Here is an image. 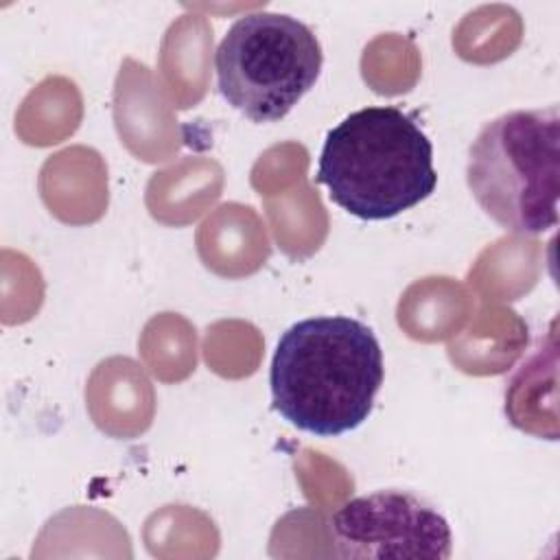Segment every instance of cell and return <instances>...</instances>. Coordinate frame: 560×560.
<instances>
[{
  "instance_id": "2",
  "label": "cell",
  "mask_w": 560,
  "mask_h": 560,
  "mask_svg": "<svg viewBox=\"0 0 560 560\" xmlns=\"http://www.w3.org/2000/svg\"><path fill=\"white\" fill-rule=\"evenodd\" d=\"M315 179L348 214L385 221L435 190L433 144L400 107L370 105L326 133Z\"/></svg>"
},
{
  "instance_id": "3",
  "label": "cell",
  "mask_w": 560,
  "mask_h": 560,
  "mask_svg": "<svg viewBox=\"0 0 560 560\" xmlns=\"http://www.w3.org/2000/svg\"><path fill=\"white\" fill-rule=\"evenodd\" d=\"M468 188L503 230L536 236L558 225L560 114L516 109L486 122L468 149Z\"/></svg>"
},
{
  "instance_id": "1",
  "label": "cell",
  "mask_w": 560,
  "mask_h": 560,
  "mask_svg": "<svg viewBox=\"0 0 560 560\" xmlns=\"http://www.w3.org/2000/svg\"><path fill=\"white\" fill-rule=\"evenodd\" d=\"M374 330L348 315H319L289 326L273 352V409L295 429L335 438L363 424L383 385Z\"/></svg>"
},
{
  "instance_id": "5",
  "label": "cell",
  "mask_w": 560,
  "mask_h": 560,
  "mask_svg": "<svg viewBox=\"0 0 560 560\" xmlns=\"http://www.w3.org/2000/svg\"><path fill=\"white\" fill-rule=\"evenodd\" d=\"M339 558L446 560L453 549L448 521L407 490H376L346 501L330 518Z\"/></svg>"
},
{
  "instance_id": "4",
  "label": "cell",
  "mask_w": 560,
  "mask_h": 560,
  "mask_svg": "<svg viewBox=\"0 0 560 560\" xmlns=\"http://www.w3.org/2000/svg\"><path fill=\"white\" fill-rule=\"evenodd\" d=\"M322 46L313 28L287 13L238 18L214 52L221 96L254 122L284 118L315 85Z\"/></svg>"
}]
</instances>
